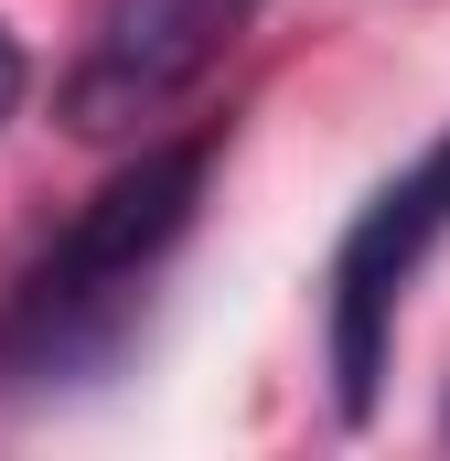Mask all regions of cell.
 <instances>
[{
	"label": "cell",
	"instance_id": "cell-1",
	"mask_svg": "<svg viewBox=\"0 0 450 461\" xmlns=\"http://www.w3.org/2000/svg\"><path fill=\"white\" fill-rule=\"evenodd\" d=\"M204 183H215V129H183V140H150L118 183H97L43 236V258L0 301V386L43 397V386H76V375L118 365L161 258L204 215Z\"/></svg>",
	"mask_w": 450,
	"mask_h": 461
},
{
	"label": "cell",
	"instance_id": "cell-2",
	"mask_svg": "<svg viewBox=\"0 0 450 461\" xmlns=\"http://www.w3.org/2000/svg\"><path fill=\"white\" fill-rule=\"evenodd\" d=\"M440 236H450V129L397 172V183L364 194V215H354L343 247H333V301H322V322H333V397H343V419H375L408 279L429 268Z\"/></svg>",
	"mask_w": 450,
	"mask_h": 461
},
{
	"label": "cell",
	"instance_id": "cell-3",
	"mask_svg": "<svg viewBox=\"0 0 450 461\" xmlns=\"http://www.w3.org/2000/svg\"><path fill=\"white\" fill-rule=\"evenodd\" d=\"M257 22V0H97L76 65H65V129L76 140H129L183 86H204L225 43Z\"/></svg>",
	"mask_w": 450,
	"mask_h": 461
},
{
	"label": "cell",
	"instance_id": "cell-4",
	"mask_svg": "<svg viewBox=\"0 0 450 461\" xmlns=\"http://www.w3.org/2000/svg\"><path fill=\"white\" fill-rule=\"evenodd\" d=\"M22 108V43H11V32H0V118Z\"/></svg>",
	"mask_w": 450,
	"mask_h": 461
},
{
	"label": "cell",
	"instance_id": "cell-5",
	"mask_svg": "<svg viewBox=\"0 0 450 461\" xmlns=\"http://www.w3.org/2000/svg\"><path fill=\"white\" fill-rule=\"evenodd\" d=\"M440 429H450V408H440Z\"/></svg>",
	"mask_w": 450,
	"mask_h": 461
}]
</instances>
